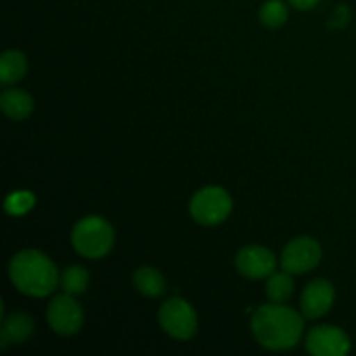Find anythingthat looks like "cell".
<instances>
[{
	"label": "cell",
	"mask_w": 356,
	"mask_h": 356,
	"mask_svg": "<svg viewBox=\"0 0 356 356\" xmlns=\"http://www.w3.org/2000/svg\"><path fill=\"white\" fill-rule=\"evenodd\" d=\"M35 204V197L30 191H16L6 200V211L10 216H21L30 211Z\"/></svg>",
	"instance_id": "18"
},
{
	"label": "cell",
	"mask_w": 356,
	"mask_h": 356,
	"mask_svg": "<svg viewBox=\"0 0 356 356\" xmlns=\"http://www.w3.org/2000/svg\"><path fill=\"white\" fill-rule=\"evenodd\" d=\"M26 73V59L19 51H7L0 58V83L19 82Z\"/></svg>",
	"instance_id": "13"
},
{
	"label": "cell",
	"mask_w": 356,
	"mask_h": 356,
	"mask_svg": "<svg viewBox=\"0 0 356 356\" xmlns=\"http://www.w3.org/2000/svg\"><path fill=\"white\" fill-rule=\"evenodd\" d=\"M9 275L17 291L33 298L52 294L59 282L54 263L38 250H23L16 254L10 261Z\"/></svg>",
	"instance_id": "2"
},
{
	"label": "cell",
	"mask_w": 356,
	"mask_h": 356,
	"mask_svg": "<svg viewBox=\"0 0 356 356\" xmlns=\"http://www.w3.org/2000/svg\"><path fill=\"white\" fill-rule=\"evenodd\" d=\"M160 325L174 339L186 341L197 332V315L184 299L174 298L160 308Z\"/></svg>",
	"instance_id": "5"
},
{
	"label": "cell",
	"mask_w": 356,
	"mask_h": 356,
	"mask_svg": "<svg viewBox=\"0 0 356 356\" xmlns=\"http://www.w3.org/2000/svg\"><path fill=\"white\" fill-rule=\"evenodd\" d=\"M61 289L66 292V294H82L87 289V284H89V275L83 268L80 266H72L66 268L61 275Z\"/></svg>",
	"instance_id": "16"
},
{
	"label": "cell",
	"mask_w": 356,
	"mask_h": 356,
	"mask_svg": "<svg viewBox=\"0 0 356 356\" xmlns=\"http://www.w3.org/2000/svg\"><path fill=\"white\" fill-rule=\"evenodd\" d=\"M334 287L327 280H315L302 291L301 308L306 318L323 316L334 305Z\"/></svg>",
	"instance_id": "10"
},
{
	"label": "cell",
	"mask_w": 356,
	"mask_h": 356,
	"mask_svg": "<svg viewBox=\"0 0 356 356\" xmlns=\"http://www.w3.org/2000/svg\"><path fill=\"white\" fill-rule=\"evenodd\" d=\"M292 291H294V282H292L291 273L287 271H282V273H273L270 277L266 284V296L271 302H277V305H282V302L287 301L292 296Z\"/></svg>",
	"instance_id": "15"
},
{
	"label": "cell",
	"mask_w": 356,
	"mask_h": 356,
	"mask_svg": "<svg viewBox=\"0 0 356 356\" xmlns=\"http://www.w3.org/2000/svg\"><path fill=\"white\" fill-rule=\"evenodd\" d=\"M33 329V320L26 313H14V315L7 316L2 323V330H0L2 348H6L9 343H21L31 336Z\"/></svg>",
	"instance_id": "11"
},
{
	"label": "cell",
	"mask_w": 356,
	"mask_h": 356,
	"mask_svg": "<svg viewBox=\"0 0 356 356\" xmlns=\"http://www.w3.org/2000/svg\"><path fill=\"white\" fill-rule=\"evenodd\" d=\"M190 212L195 221L200 225H219L232 212V198L222 188L207 186L191 198Z\"/></svg>",
	"instance_id": "4"
},
{
	"label": "cell",
	"mask_w": 356,
	"mask_h": 356,
	"mask_svg": "<svg viewBox=\"0 0 356 356\" xmlns=\"http://www.w3.org/2000/svg\"><path fill=\"white\" fill-rule=\"evenodd\" d=\"M302 316L289 306H261L252 316V332L261 346L273 351L296 346L302 336Z\"/></svg>",
	"instance_id": "1"
},
{
	"label": "cell",
	"mask_w": 356,
	"mask_h": 356,
	"mask_svg": "<svg viewBox=\"0 0 356 356\" xmlns=\"http://www.w3.org/2000/svg\"><path fill=\"white\" fill-rule=\"evenodd\" d=\"M49 325L54 332L61 336H72L79 332L83 323V313L79 302L72 298V294L56 296L47 309Z\"/></svg>",
	"instance_id": "7"
},
{
	"label": "cell",
	"mask_w": 356,
	"mask_h": 356,
	"mask_svg": "<svg viewBox=\"0 0 356 356\" xmlns=\"http://www.w3.org/2000/svg\"><path fill=\"white\" fill-rule=\"evenodd\" d=\"M322 259V249L316 240L299 236L287 243L282 252V268L291 275H302L313 270Z\"/></svg>",
	"instance_id": "6"
},
{
	"label": "cell",
	"mask_w": 356,
	"mask_h": 356,
	"mask_svg": "<svg viewBox=\"0 0 356 356\" xmlns=\"http://www.w3.org/2000/svg\"><path fill=\"white\" fill-rule=\"evenodd\" d=\"M289 2H291L292 7H296V9L309 10V9H313V7H315L320 0H289Z\"/></svg>",
	"instance_id": "19"
},
{
	"label": "cell",
	"mask_w": 356,
	"mask_h": 356,
	"mask_svg": "<svg viewBox=\"0 0 356 356\" xmlns=\"http://www.w3.org/2000/svg\"><path fill=\"white\" fill-rule=\"evenodd\" d=\"M2 111L13 120H24L33 111V99L28 92L19 89H9L0 96Z\"/></svg>",
	"instance_id": "12"
},
{
	"label": "cell",
	"mask_w": 356,
	"mask_h": 356,
	"mask_svg": "<svg viewBox=\"0 0 356 356\" xmlns=\"http://www.w3.org/2000/svg\"><path fill=\"white\" fill-rule=\"evenodd\" d=\"M134 285L146 298H159L165 291V280L155 268H139L134 273Z\"/></svg>",
	"instance_id": "14"
},
{
	"label": "cell",
	"mask_w": 356,
	"mask_h": 356,
	"mask_svg": "<svg viewBox=\"0 0 356 356\" xmlns=\"http://www.w3.org/2000/svg\"><path fill=\"white\" fill-rule=\"evenodd\" d=\"M115 233L108 221L97 216H89L79 221L73 228L72 243L76 252L89 259L106 256L113 247Z\"/></svg>",
	"instance_id": "3"
},
{
	"label": "cell",
	"mask_w": 356,
	"mask_h": 356,
	"mask_svg": "<svg viewBox=\"0 0 356 356\" xmlns=\"http://www.w3.org/2000/svg\"><path fill=\"white\" fill-rule=\"evenodd\" d=\"M350 348V337L337 327H315L306 337V350L315 356H344Z\"/></svg>",
	"instance_id": "8"
},
{
	"label": "cell",
	"mask_w": 356,
	"mask_h": 356,
	"mask_svg": "<svg viewBox=\"0 0 356 356\" xmlns=\"http://www.w3.org/2000/svg\"><path fill=\"white\" fill-rule=\"evenodd\" d=\"M287 7L280 0H268L263 7H261V23L266 24L270 28H280L282 24L287 21Z\"/></svg>",
	"instance_id": "17"
},
{
	"label": "cell",
	"mask_w": 356,
	"mask_h": 356,
	"mask_svg": "<svg viewBox=\"0 0 356 356\" xmlns=\"http://www.w3.org/2000/svg\"><path fill=\"white\" fill-rule=\"evenodd\" d=\"M236 270L247 278L259 280L271 277L277 268V257L273 252L259 245H247L236 254Z\"/></svg>",
	"instance_id": "9"
}]
</instances>
